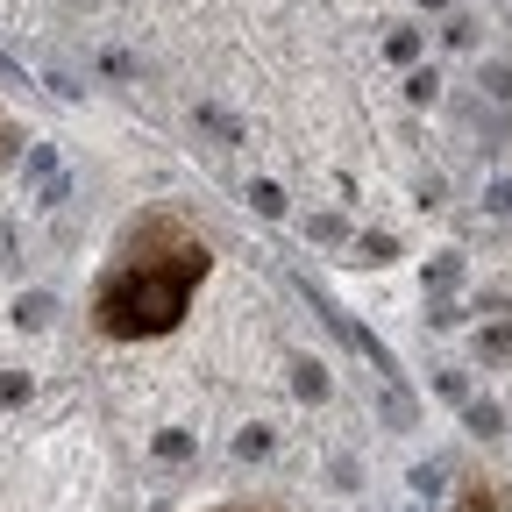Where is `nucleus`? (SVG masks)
<instances>
[{"label": "nucleus", "mask_w": 512, "mask_h": 512, "mask_svg": "<svg viewBox=\"0 0 512 512\" xmlns=\"http://www.w3.org/2000/svg\"><path fill=\"white\" fill-rule=\"evenodd\" d=\"M214 264H221L214 235L185 207L150 200V207H136L114 228L100 271L86 285V328L100 342H121V349L164 342V335L185 328V313L200 306Z\"/></svg>", "instance_id": "f257e3e1"}, {"label": "nucleus", "mask_w": 512, "mask_h": 512, "mask_svg": "<svg viewBox=\"0 0 512 512\" xmlns=\"http://www.w3.org/2000/svg\"><path fill=\"white\" fill-rule=\"evenodd\" d=\"M448 512H512V484L505 477H470L456 498H448Z\"/></svg>", "instance_id": "f03ea898"}, {"label": "nucleus", "mask_w": 512, "mask_h": 512, "mask_svg": "<svg viewBox=\"0 0 512 512\" xmlns=\"http://www.w3.org/2000/svg\"><path fill=\"white\" fill-rule=\"evenodd\" d=\"M207 512H292V505H278V498H221Z\"/></svg>", "instance_id": "7ed1b4c3"}]
</instances>
